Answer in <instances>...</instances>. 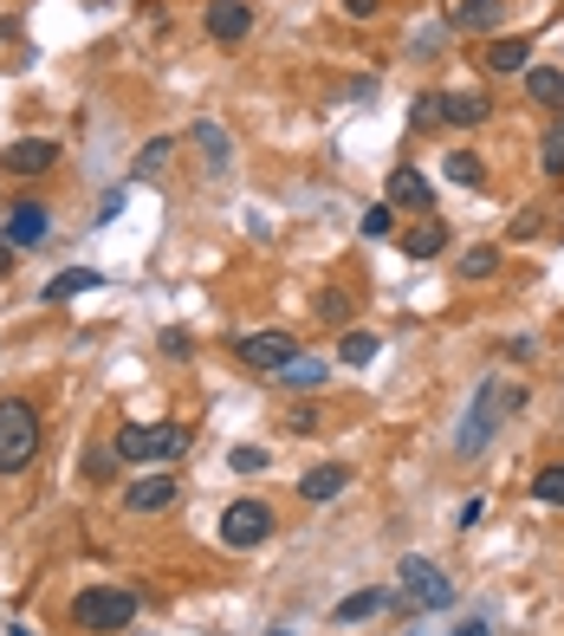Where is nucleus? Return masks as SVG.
Returning <instances> with one entry per match:
<instances>
[{
    "label": "nucleus",
    "mask_w": 564,
    "mask_h": 636,
    "mask_svg": "<svg viewBox=\"0 0 564 636\" xmlns=\"http://www.w3.org/2000/svg\"><path fill=\"white\" fill-rule=\"evenodd\" d=\"M454 636H494V631H487V624L474 617V624H461V631H454Z\"/></svg>",
    "instance_id": "nucleus-38"
},
{
    "label": "nucleus",
    "mask_w": 564,
    "mask_h": 636,
    "mask_svg": "<svg viewBox=\"0 0 564 636\" xmlns=\"http://www.w3.org/2000/svg\"><path fill=\"white\" fill-rule=\"evenodd\" d=\"M345 13H351V20H370V13H376V0H345Z\"/></svg>",
    "instance_id": "nucleus-37"
},
{
    "label": "nucleus",
    "mask_w": 564,
    "mask_h": 636,
    "mask_svg": "<svg viewBox=\"0 0 564 636\" xmlns=\"http://www.w3.org/2000/svg\"><path fill=\"white\" fill-rule=\"evenodd\" d=\"M370 357H376V338H370V332H345V338H338V364H370Z\"/></svg>",
    "instance_id": "nucleus-29"
},
{
    "label": "nucleus",
    "mask_w": 564,
    "mask_h": 636,
    "mask_svg": "<svg viewBox=\"0 0 564 636\" xmlns=\"http://www.w3.org/2000/svg\"><path fill=\"white\" fill-rule=\"evenodd\" d=\"M227 468H234V475H260V468H267V448H234Z\"/></svg>",
    "instance_id": "nucleus-32"
},
{
    "label": "nucleus",
    "mask_w": 564,
    "mask_h": 636,
    "mask_svg": "<svg viewBox=\"0 0 564 636\" xmlns=\"http://www.w3.org/2000/svg\"><path fill=\"white\" fill-rule=\"evenodd\" d=\"M0 234H7L13 247H46L53 214H46V202H13V209H7V221H0Z\"/></svg>",
    "instance_id": "nucleus-9"
},
{
    "label": "nucleus",
    "mask_w": 564,
    "mask_h": 636,
    "mask_svg": "<svg viewBox=\"0 0 564 636\" xmlns=\"http://www.w3.org/2000/svg\"><path fill=\"white\" fill-rule=\"evenodd\" d=\"M539 169H545V176H564V111L545 124V137H539Z\"/></svg>",
    "instance_id": "nucleus-22"
},
{
    "label": "nucleus",
    "mask_w": 564,
    "mask_h": 636,
    "mask_svg": "<svg viewBox=\"0 0 564 636\" xmlns=\"http://www.w3.org/2000/svg\"><path fill=\"white\" fill-rule=\"evenodd\" d=\"M441 247H448V221L422 214V221H409V227H403V254H409V260H435Z\"/></svg>",
    "instance_id": "nucleus-15"
},
{
    "label": "nucleus",
    "mask_w": 564,
    "mask_h": 636,
    "mask_svg": "<svg viewBox=\"0 0 564 636\" xmlns=\"http://www.w3.org/2000/svg\"><path fill=\"white\" fill-rule=\"evenodd\" d=\"M169 156H176V137H149V143L137 149V163H131V176H137V182H143V176H156Z\"/></svg>",
    "instance_id": "nucleus-25"
},
{
    "label": "nucleus",
    "mask_w": 564,
    "mask_h": 636,
    "mask_svg": "<svg viewBox=\"0 0 564 636\" xmlns=\"http://www.w3.org/2000/svg\"><path fill=\"white\" fill-rule=\"evenodd\" d=\"M208 40H221V46H240L247 33H253V0H208Z\"/></svg>",
    "instance_id": "nucleus-10"
},
{
    "label": "nucleus",
    "mask_w": 564,
    "mask_h": 636,
    "mask_svg": "<svg viewBox=\"0 0 564 636\" xmlns=\"http://www.w3.org/2000/svg\"><path fill=\"white\" fill-rule=\"evenodd\" d=\"M325 423V416H318V410H312V403H298V410H292V416H285V428H292V435H312V428Z\"/></svg>",
    "instance_id": "nucleus-33"
},
{
    "label": "nucleus",
    "mask_w": 564,
    "mask_h": 636,
    "mask_svg": "<svg viewBox=\"0 0 564 636\" xmlns=\"http://www.w3.org/2000/svg\"><path fill=\"white\" fill-rule=\"evenodd\" d=\"M532 494L545 500V506H564V461H552V468L532 475Z\"/></svg>",
    "instance_id": "nucleus-28"
},
{
    "label": "nucleus",
    "mask_w": 564,
    "mask_h": 636,
    "mask_svg": "<svg viewBox=\"0 0 564 636\" xmlns=\"http://www.w3.org/2000/svg\"><path fill=\"white\" fill-rule=\"evenodd\" d=\"M481 66L494 71V78H512V71H532V40H487Z\"/></svg>",
    "instance_id": "nucleus-14"
},
{
    "label": "nucleus",
    "mask_w": 564,
    "mask_h": 636,
    "mask_svg": "<svg viewBox=\"0 0 564 636\" xmlns=\"http://www.w3.org/2000/svg\"><path fill=\"white\" fill-rule=\"evenodd\" d=\"M499 274V247H467V254H461V280H494Z\"/></svg>",
    "instance_id": "nucleus-26"
},
{
    "label": "nucleus",
    "mask_w": 564,
    "mask_h": 636,
    "mask_svg": "<svg viewBox=\"0 0 564 636\" xmlns=\"http://www.w3.org/2000/svg\"><path fill=\"white\" fill-rule=\"evenodd\" d=\"M345 488H351V468H345V461H318L312 475H298V500H318V506L338 500Z\"/></svg>",
    "instance_id": "nucleus-13"
},
{
    "label": "nucleus",
    "mask_w": 564,
    "mask_h": 636,
    "mask_svg": "<svg viewBox=\"0 0 564 636\" xmlns=\"http://www.w3.org/2000/svg\"><path fill=\"white\" fill-rule=\"evenodd\" d=\"M111 448H117V461H137V468H149V461H176V455L189 448V428L182 423H124Z\"/></svg>",
    "instance_id": "nucleus-3"
},
{
    "label": "nucleus",
    "mask_w": 564,
    "mask_h": 636,
    "mask_svg": "<svg viewBox=\"0 0 564 636\" xmlns=\"http://www.w3.org/2000/svg\"><path fill=\"white\" fill-rule=\"evenodd\" d=\"M318 325H338V332H351V299L331 286V292H318Z\"/></svg>",
    "instance_id": "nucleus-27"
},
{
    "label": "nucleus",
    "mask_w": 564,
    "mask_h": 636,
    "mask_svg": "<svg viewBox=\"0 0 564 636\" xmlns=\"http://www.w3.org/2000/svg\"><path fill=\"white\" fill-rule=\"evenodd\" d=\"M53 163H59V143L53 137H20V143L0 149V169H7V176H46Z\"/></svg>",
    "instance_id": "nucleus-8"
},
{
    "label": "nucleus",
    "mask_w": 564,
    "mask_h": 636,
    "mask_svg": "<svg viewBox=\"0 0 564 636\" xmlns=\"http://www.w3.org/2000/svg\"><path fill=\"white\" fill-rule=\"evenodd\" d=\"M162 352H169V357H189V332H162Z\"/></svg>",
    "instance_id": "nucleus-35"
},
{
    "label": "nucleus",
    "mask_w": 564,
    "mask_h": 636,
    "mask_svg": "<svg viewBox=\"0 0 564 636\" xmlns=\"http://www.w3.org/2000/svg\"><path fill=\"white\" fill-rule=\"evenodd\" d=\"M383 604H390V591H351V598H345L331 617H338V624H357V617H376Z\"/></svg>",
    "instance_id": "nucleus-24"
},
{
    "label": "nucleus",
    "mask_w": 564,
    "mask_h": 636,
    "mask_svg": "<svg viewBox=\"0 0 564 636\" xmlns=\"http://www.w3.org/2000/svg\"><path fill=\"white\" fill-rule=\"evenodd\" d=\"M91 286H104V274H98V267H66L59 280H46V305H66V299L91 292Z\"/></svg>",
    "instance_id": "nucleus-21"
},
{
    "label": "nucleus",
    "mask_w": 564,
    "mask_h": 636,
    "mask_svg": "<svg viewBox=\"0 0 564 636\" xmlns=\"http://www.w3.org/2000/svg\"><path fill=\"white\" fill-rule=\"evenodd\" d=\"M33 455H40V410L26 397H7L0 403V475H20Z\"/></svg>",
    "instance_id": "nucleus-4"
},
{
    "label": "nucleus",
    "mask_w": 564,
    "mask_h": 636,
    "mask_svg": "<svg viewBox=\"0 0 564 636\" xmlns=\"http://www.w3.org/2000/svg\"><path fill=\"white\" fill-rule=\"evenodd\" d=\"M195 149L208 156V176H227V169H234V149H227V131H221L214 118H202V124H195Z\"/></svg>",
    "instance_id": "nucleus-18"
},
{
    "label": "nucleus",
    "mask_w": 564,
    "mask_h": 636,
    "mask_svg": "<svg viewBox=\"0 0 564 636\" xmlns=\"http://www.w3.org/2000/svg\"><path fill=\"white\" fill-rule=\"evenodd\" d=\"M409 124H416V131L441 124V91H428V98H416V104H409Z\"/></svg>",
    "instance_id": "nucleus-31"
},
{
    "label": "nucleus",
    "mask_w": 564,
    "mask_h": 636,
    "mask_svg": "<svg viewBox=\"0 0 564 636\" xmlns=\"http://www.w3.org/2000/svg\"><path fill=\"white\" fill-rule=\"evenodd\" d=\"M280 636H285V631H280Z\"/></svg>",
    "instance_id": "nucleus-39"
},
{
    "label": "nucleus",
    "mask_w": 564,
    "mask_h": 636,
    "mask_svg": "<svg viewBox=\"0 0 564 636\" xmlns=\"http://www.w3.org/2000/svg\"><path fill=\"white\" fill-rule=\"evenodd\" d=\"M234 352H240V364H253V370H285L292 357H298V345L285 338V332H247V338H234Z\"/></svg>",
    "instance_id": "nucleus-7"
},
{
    "label": "nucleus",
    "mask_w": 564,
    "mask_h": 636,
    "mask_svg": "<svg viewBox=\"0 0 564 636\" xmlns=\"http://www.w3.org/2000/svg\"><path fill=\"white\" fill-rule=\"evenodd\" d=\"M71 624L84 636H117L137 624V591H124V584H91V591H78L71 598Z\"/></svg>",
    "instance_id": "nucleus-2"
},
{
    "label": "nucleus",
    "mask_w": 564,
    "mask_h": 636,
    "mask_svg": "<svg viewBox=\"0 0 564 636\" xmlns=\"http://www.w3.org/2000/svg\"><path fill=\"white\" fill-rule=\"evenodd\" d=\"M499 20H506V0H454V7H448V26H454V33H494Z\"/></svg>",
    "instance_id": "nucleus-12"
},
{
    "label": "nucleus",
    "mask_w": 564,
    "mask_h": 636,
    "mask_svg": "<svg viewBox=\"0 0 564 636\" xmlns=\"http://www.w3.org/2000/svg\"><path fill=\"white\" fill-rule=\"evenodd\" d=\"M176 506V475H137L124 488V513H169Z\"/></svg>",
    "instance_id": "nucleus-11"
},
{
    "label": "nucleus",
    "mask_w": 564,
    "mask_h": 636,
    "mask_svg": "<svg viewBox=\"0 0 564 636\" xmlns=\"http://www.w3.org/2000/svg\"><path fill=\"white\" fill-rule=\"evenodd\" d=\"M273 377H280L285 390H318V383H325V364H318V357H292V364L273 370Z\"/></svg>",
    "instance_id": "nucleus-23"
},
{
    "label": "nucleus",
    "mask_w": 564,
    "mask_h": 636,
    "mask_svg": "<svg viewBox=\"0 0 564 636\" xmlns=\"http://www.w3.org/2000/svg\"><path fill=\"white\" fill-rule=\"evenodd\" d=\"M441 176H448L454 189H481V182H487V163H481L474 149H448V156H441Z\"/></svg>",
    "instance_id": "nucleus-20"
},
{
    "label": "nucleus",
    "mask_w": 564,
    "mask_h": 636,
    "mask_svg": "<svg viewBox=\"0 0 564 636\" xmlns=\"http://www.w3.org/2000/svg\"><path fill=\"white\" fill-rule=\"evenodd\" d=\"M519 403H526V390H519V383H499V377H487V383L474 390V403H467L461 428H454V448H461V455H481V448L499 435V423H506Z\"/></svg>",
    "instance_id": "nucleus-1"
},
{
    "label": "nucleus",
    "mask_w": 564,
    "mask_h": 636,
    "mask_svg": "<svg viewBox=\"0 0 564 636\" xmlns=\"http://www.w3.org/2000/svg\"><path fill=\"white\" fill-rule=\"evenodd\" d=\"M363 234H370V241H390V234H396V209H390V202H376V209L363 214Z\"/></svg>",
    "instance_id": "nucleus-30"
},
{
    "label": "nucleus",
    "mask_w": 564,
    "mask_h": 636,
    "mask_svg": "<svg viewBox=\"0 0 564 636\" xmlns=\"http://www.w3.org/2000/svg\"><path fill=\"white\" fill-rule=\"evenodd\" d=\"M539 227H545V209H526V214H519V221H512V234H519V241H532Z\"/></svg>",
    "instance_id": "nucleus-34"
},
{
    "label": "nucleus",
    "mask_w": 564,
    "mask_h": 636,
    "mask_svg": "<svg viewBox=\"0 0 564 636\" xmlns=\"http://www.w3.org/2000/svg\"><path fill=\"white\" fill-rule=\"evenodd\" d=\"M428 202H435V189H428L422 169H390V209H416V214H428Z\"/></svg>",
    "instance_id": "nucleus-16"
},
{
    "label": "nucleus",
    "mask_w": 564,
    "mask_h": 636,
    "mask_svg": "<svg viewBox=\"0 0 564 636\" xmlns=\"http://www.w3.org/2000/svg\"><path fill=\"white\" fill-rule=\"evenodd\" d=\"M441 118H448V124H461V131H474V124H487V118H494V104H487L481 91H441Z\"/></svg>",
    "instance_id": "nucleus-17"
},
{
    "label": "nucleus",
    "mask_w": 564,
    "mask_h": 636,
    "mask_svg": "<svg viewBox=\"0 0 564 636\" xmlns=\"http://www.w3.org/2000/svg\"><path fill=\"white\" fill-rule=\"evenodd\" d=\"M526 98L545 104V111H564V71L559 66H532L526 71Z\"/></svg>",
    "instance_id": "nucleus-19"
},
{
    "label": "nucleus",
    "mask_w": 564,
    "mask_h": 636,
    "mask_svg": "<svg viewBox=\"0 0 564 636\" xmlns=\"http://www.w3.org/2000/svg\"><path fill=\"white\" fill-rule=\"evenodd\" d=\"M13 254H20V247H13V241H7V234H0V280H7V274H13Z\"/></svg>",
    "instance_id": "nucleus-36"
},
{
    "label": "nucleus",
    "mask_w": 564,
    "mask_h": 636,
    "mask_svg": "<svg viewBox=\"0 0 564 636\" xmlns=\"http://www.w3.org/2000/svg\"><path fill=\"white\" fill-rule=\"evenodd\" d=\"M396 578H403V604H409V611H448V604H454V578L435 566V559H422V553H409V559L396 566Z\"/></svg>",
    "instance_id": "nucleus-5"
},
{
    "label": "nucleus",
    "mask_w": 564,
    "mask_h": 636,
    "mask_svg": "<svg viewBox=\"0 0 564 636\" xmlns=\"http://www.w3.org/2000/svg\"><path fill=\"white\" fill-rule=\"evenodd\" d=\"M273 539V506L267 500H234L227 513H221V546L227 553H253V546H267Z\"/></svg>",
    "instance_id": "nucleus-6"
}]
</instances>
